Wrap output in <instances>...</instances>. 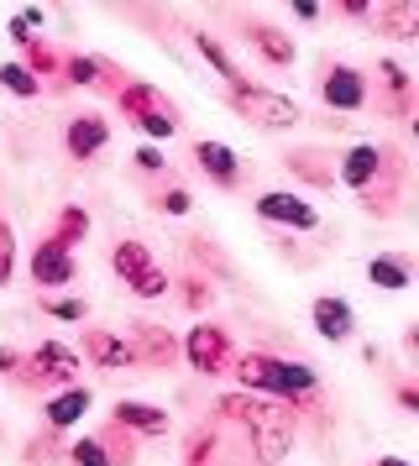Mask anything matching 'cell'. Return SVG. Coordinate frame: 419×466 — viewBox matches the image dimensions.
Here are the masks:
<instances>
[{
  "label": "cell",
  "mask_w": 419,
  "mask_h": 466,
  "mask_svg": "<svg viewBox=\"0 0 419 466\" xmlns=\"http://www.w3.org/2000/svg\"><path fill=\"white\" fill-rule=\"evenodd\" d=\"M226 372H236L241 393H257V399H278V357H272V351H241V357H230Z\"/></svg>",
  "instance_id": "8fae6325"
},
{
  "label": "cell",
  "mask_w": 419,
  "mask_h": 466,
  "mask_svg": "<svg viewBox=\"0 0 419 466\" xmlns=\"http://www.w3.org/2000/svg\"><path fill=\"white\" fill-rule=\"evenodd\" d=\"M293 16H299V22H320V16H325V5H310V0H299V5H293Z\"/></svg>",
  "instance_id": "b9f144b4"
},
{
  "label": "cell",
  "mask_w": 419,
  "mask_h": 466,
  "mask_svg": "<svg viewBox=\"0 0 419 466\" xmlns=\"http://www.w3.org/2000/svg\"><path fill=\"white\" fill-rule=\"evenodd\" d=\"M105 142H110V127H105V116H74L68 127H63V147L74 163H89V157H100Z\"/></svg>",
  "instance_id": "ac0fdd59"
},
{
  "label": "cell",
  "mask_w": 419,
  "mask_h": 466,
  "mask_svg": "<svg viewBox=\"0 0 419 466\" xmlns=\"http://www.w3.org/2000/svg\"><path fill=\"white\" fill-rule=\"evenodd\" d=\"M335 11H341V16H352V22H367V16H373V5H367V0H341Z\"/></svg>",
  "instance_id": "60d3db41"
},
{
  "label": "cell",
  "mask_w": 419,
  "mask_h": 466,
  "mask_svg": "<svg viewBox=\"0 0 419 466\" xmlns=\"http://www.w3.org/2000/svg\"><path fill=\"white\" fill-rule=\"evenodd\" d=\"M126 289H131V299H168L173 278H168V268H158V262H152V268H147V273H137Z\"/></svg>",
  "instance_id": "1f68e13d"
},
{
  "label": "cell",
  "mask_w": 419,
  "mask_h": 466,
  "mask_svg": "<svg viewBox=\"0 0 419 466\" xmlns=\"http://www.w3.org/2000/svg\"><path fill=\"white\" fill-rule=\"evenodd\" d=\"M131 163H137L142 173H163V168H168V157H163L158 147H152V142H142V147L131 152Z\"/></svg>",
  "instance_id": "f35d334b"
},
{
  "label": "cell",
  "mask_w": 419,
  "mask_h": 466,
  "mask_svg": "<svg viewBox=\"0 0 419 466\" xmlns=\"http://www.w3.org/2000/svg\"><path fill=\"white\" fill-rule=\"evenodd\" d=\"M152 210H163V215H189V210H194V199H189V189H163L158 199H152Z\"/></svg>",
  "instance_id": "74e56055"
},
{
  "label": "cell",
  "mask_w": 419,
  "mask_h": 466,
  "mask_svg": "<svg viewBox=\"0 0 419 466\" xmlns=\"http://www.w3.org/2000/svg\"><path fill=\"white\" fill-rule=\"evenodd\" d=\"M63 466H110V456L95 435H79V441L63 445Z\"/></svg>",
  "instance_id": "4dcf8cb0"
},
{
  "label": "cell",
  "mask_w": 419,
  "mask_h": 466,
  "mask_svg": "<svg viewBox=\"0 0 419 466\" xmlns=\"http://www.w3.org/2000/svg\"><path fill=\"white\" fill-rule=\"evenodd\" d=\"M131 351H137V367L142 372H163V367H173L179 361V336L168 330V325H158V319H131Z\"/></svg>",
  "instance_id": "5b68a950"
},
{
  "label": "cell",
  "mask_w": 419,
  "mask_h": 466,
  "mask_svg": "<svg viewBox=\"0 0 419 466\" xmlns=\"http://www.w3.org/2000/svg\"><path fill=\"white\" fill-rule=\"evenodd\" d=\"M21 461L26 466H63V445L53 441V430H47V435H32L26 451H21Z\"/></svg>",
  "instance_id": "d6a6232c"
},
{
  "label": "cell",
  "mask_w": 419,
  "mask_h": 466,
  "mask_svg": "<svg viewBox=\"0 0 419 466\" xmlns=\"http://www.w3.org/2000/svg\"><path fill=\"white\" fill-rule=\"evenodd\" d=\"M189 257H194V262H210L220 278H230V262L215 252V247H210V236H189Z\"/></svg>",
  "instance_id": "8d00e7d4"
},
{
  "label": "cell",
  "mask_w": 419,
  "mask_h": 466,
  "mask_svg": "<svg viewBox=\"0 0 419 466\" xmlns=\"http://www.w3.org/2000/svg\"><path fill=\"white\" fill-rule=\"evenodd\" d=\"M283 168H289L293 178H304L310 189H335V168L325 163V152H314V147L289 152V157H283Z\"/></svg>",
  "instance_id": "603a6c76"
},
{
  "label": "cell",
  "mask_w": 419,
  "mask_h": 466,
  "mask_svg": "<svg viewBox=\"0 0 419 466\" xmlns=\"http://www.w3.org/2000/svg\"><path fill=\"white\" fill-rule=\"evenodd\" d=\"M21 53H26L21 68H26L37 85H42V79H58V85H63V53L53 43H32V47H21Z\"/></svg>",
  "instance_id": "4316f807"
},
{
  "label": "cell",
  "mask_w": 419,
  "mask_h": 466,
  "mask_svg": "<svg viewBox=\"0 0 419 466\" xmlns=\"http://www.w3.org/2000/svg\"><path fill=\"white\" fill-rule=\"evenodd\" d=\"M241 441H247V461L251 466H278L293 451V441H299V414H293L289 403L262 399L257 420L241 430Z\"/></svg>",
  "instance_id": "6da1fadb"
},
{
  "label": "cell",
  "mask_w": 419,
  "mask_h": 466,
  "mask_svg": "<svg viewBox=\"0 0 419 466\" xmlns=\"http://www.w3.org/2000/svg\"><path fill=\"white\" fill-rule=\"evenodd\" d=\"M42 22H47V16H42L37 5H21L16 16L5 22V32H11V43L16 47H32V43H42Z\"/></svg>",
  "instance_id": "f546056e"
},
{
  "label": "cell",
  "mask_w": 419,
  "mask_h": 466,
  "mask_svg": "<svg viewBox=\"0 0 419 466\" xmlns=\"http://www.w3.org/2000/svg\"><path fill=\"white\" fill-rule=\"evenodd\" d=\"M116 106L126 110V121L142 131L147 142L158 147V142H168L173 131H179V106L168 100L158 85H142V79H126L121 89H116Z\"/></svg>",
  "instance_id": "7a4b0ae2"
},
{
  "label": "cell",
  "mask_w": 419,
  "mask_h": 466,
  "mask_svg": "<svg viewBox=\"0 0 419 466\" xmlns=\"http://www.w3.org/2000/svg\"><path fill=\"white\" fill-rule=\"evenodd\" d=\"M241 37H247L251 53H257L268 68H289L293 58H299L293 32H283V26H272V22H247V26H241Z\"/></svg>",
  "instance_id": "7c38bea8"
},
{
  "label": "cell",
  "mask_w": 419,
  "mask_h": 466,
  "mask_svg": "<svg viewBox=\"0 0 419 466\" xmlns=\"http://www.w3.org/2000/svg\"><path fill=\"white\" fill-rule=\"evenodd\" d=\"M42 309L53 319H89V299H68V294H42Z\"/></svg>",
  "instance_id": "e575fe53"
},
{
  "label": "cell",
  "mask_w": 419,
  "mask_h": 466,
  "mask_svg": "<svg viewBox=\"0 0 419 466\" xmlns=\"http://www.w3.org/2000/svg\"><path fill=\"white\" fill-rule=\"evenodd\" d=\"M373 22H377V32L409 43V37L419 32V5L414 0H388V5H373Z\"/></svg>",
  "instance_id": "7402d4cb"
},
{
  "label": "cell",
  "mask_w": 419,
  "mask_h": 466,
  "mask_svg": "<svg viewBox=\"0 0 419 466\" xmlns=\"http://www.w3.org/2000/svg\"><path fill=\"white\" fill-rule=\"evenodd\" d=\"M95 441L105 445L110 466H137V435H131V430H121V424H100Z\"/></svg>",
  "instance_id": "83f0119b"
},
{
  "label": "cell",
  "mask_w": 419,
  "mask_h": 466,
  "mask_svg": "<svg viewBox=\"0 0 419 466\" xmlns=\"http://www.w3.org/2000/svg\"><path fill=\"white\" fill-rule=\"evenodd\" d=\"M173 294H179V304H184L189 315H205L210 304H215V289H210V278H205V273L173 278Z\"/></svg>",
  "instance_id": "f1b7e54d"
},
{
  "label": "cell",
  "mask_w": 419,
  "mask_h": 466,
  "mask_svg": "<svg viewBox=\"0 0 419 466\" xmlns=\"http://www.w3.org/2000/svg\"><path fill=\"white\" fill-rule=\"evenodd\" d=\"M377 466H409V461H398V456H377Z\"/></svg>",
  "instance_id": "7bdbcfd3"
},
{
  "label": "cell",
  "mask_w": 419,
  "mask_h": 466,
  "mask_svg": "<svg viewBox=\"0 0 419 466\" xmlns=\"http://www.w3.org/2000/svg\"><path fill=\"white\" fill-rule=\"evenodd\" d=\"M26 361H32V372H37L53 393H58V388H74V382H79V367H84L79 351L63 346V340H42V346H32Z\"/></svg>",
  "instance_id": "8992f818"
},
{
  "label": "cell",
  "mask_w": 419,
  "mask_h": 466,
  "mask_svg": "<svg viewBox=\"0 0 419 466\" xmlns=\"http://www.w3.org/2000/svg\"><path fill=\"white\" fill-rule=\"evenodd\" d=\"M84 236H89V210H84V205H63V210L53 215V231H47V241H53V247H63V252H74Z\"/></svg>",
  "instance_id": "cb8c5ba5"
},
{
  "label": "cell",
  "mask_w": 419,
  "mask_h": 466,
  "mask_svg": "<svg viewBox=\"0 0 419 466\" xmlns=\"http://www.w3.org/2000/svg\"><path fill=\"white\" fill-rule=\"evenodd\" d=\"M147 268H152L147 241H116V247H110V273L121 278V283H131V278L147 273Z\"/></svg>",
  "instance_id": "d4e9b609"
},
{
  "label": "cell",
  "mask_w": 419,
  "mask_h": 466,
  "mask_svg": "<svg viewBox=\"0 0 419 466\" xmlns=\"http://www.w3.org/2000/svg\"><path fill=\"white\" fill-rule=\"evenodd\" d=\"M179 466H230L226 461V430H220L215 420H199L194 430H189Z\"/></svg>",
  "instance_id": "e0dca14e"
},
{
  "label": "cell",
  "mask_w": 419,
  "mask_h": 466,
  "mask_svg": "<svg viewBox=\"0 0 419 466\" xmlns=\"http://www.w3.org/2000/svg\"><path fill=\"white\" fill-rule=\"evenodd\" d=\"M0 89H11L16 100H37V95H42V85L21 64H0Z\"/></svg>",
  "instance_id": "836d02e7"
},
{
  "label": "cell",
  "mask_w": 419,
  "mask_h": 466,
  "mask_svg": "<svg viewBox=\"0 0 419 466\" xmlns=\"http://www.w3.org/2000/svg\"><path fill=\"white\" fill-rule=\"evenodd\" d=\"M320 100H325L331 110H346V116L362 110V106H367V74L352 68V64H335L331 74L320 79Z\"/></svg>",
  "instance_id": "30bf717a"
},
{
  "label": "cell",
  "mask_w": 419,
  "mask_h": 466,
  "mask_svg": "<svg viewBox=\"0 0 419 466\" xmlns=\"http://www.w3.org/2000/svg\"><path fill=\"white\" fill-rule=\"evenodd\" d=\"M377 110H388L393 121H404V116H414V74L398 64V58H383L377 64Z\"/></svg>",
  "instance_id": "ba28073f"
},
{
  "label": "cell",
  "mask_w": 419,
  "mask_h": 466,
  "mask_svg": "<svg viewBox=\"0 0 419 466\" xmlns=\"http://www.w3.org/2000/svg\"><path fill=\"white\" fill-rule=\"evenodd\" d=\"M393 399H398V409H404V414H419V388H414V382H398Z\"/></svg>",
  "instance_id": "ab89813d"
},
{
  "label": "cell",
  "mask_w": 419,
  "mask_h": 466,
  "mask_svg": "<svg viewBox=\"0 0 419 466\" xmlns=\"http://www.w3.org/2000/svg\"><path fill=\"white\" fill-rule=\"evenodd\" d=\"M110 424H121V430H131V435H168L173 430V414L168 409H158V403H142V399H121L116 409H110Z\"/></svg>",
  "instance_id": "9a60e30c"
},
{
  "label": "cell",
  "mask_w": 419,
  "mask_h": 466,
  "mask_svg": "<svg viewBox=\"0 0 419 466\" xmlns=\"http://www.w3.org/2000/svg\"><path fill=\"white\" fill-rule=\"evenodd\" d=\"M26 273H32V283H42V294H47V289H63V283H74V278H79V262H74V252H63V247H53V241L42 236L37 247H32V262H26Z\"/></svg>",
  "instance_id": "9c48e42d"
},
{
  "label": "cell",
  "mask_w": 419,
  "mask_h": 466,
  "mask_svg": "<svg viewBox=\"0 0 419 466\" xmlns=\"http://www.w3.org/2000/svg\"><path fill=\"white\" fill-rule=\"evenodd\" d=\"M367 278H373V289H388V294H404L409 283H414V257L404 252H383L367 262Z\"/></svg>",
  "instance_id": "44dd1931"
},
{
  "label": "cell",
  "mask_w": 419,
  "mask_h": 466,
  "mask_svg": "<svg viewBox=\"0 0 419 466\" xmlns=\"http://www.w3.org/2000/svg\"><path fill=\"white\" fill-rule=\"evenodd\" d=\"M310 319H314V330H320V340H352L356 336V309L346 304V299H335V294H320L310 304Z\"/></svg>",
  "instance_id": "2e32d148"
},
{
  "label": "cell",
  "mask_w": 419,
  "mask_h": 466,
  "mask_svg": "<svg viewBox=\"0 0 419 466\" xmlns=\"http://www.w3.org/2000/svg\"><path fill=\"white\" fill-rule=\"evenodd\" d=\"M16 278V231H11V220L0 215V289Z\"/></svg>",
  "instance_id": "d590c367"
},
{
  "label": "cell",
  "mask_w": 419,
  "mask_h": 466,
  "mask_svg": "<svg viewBox=\"0 0 419 466\" xmlns=\"http://www.w3.org/2000/svg\"><path fill=\"white\" fill-rule=\"evenodd\" d=\"M84 357L89 367H100V372H121V367H137V351H131V340L116 336V330H84Z\"/></svg>",
  "instance_id": "5bb4252c"
},
{
  "label": "cell",
  "mask_w": 419,
  "mask_h": 466,
  "mask_svg": "<svg viewBox=\"0 0 419 466\" xmlns=\"http://www.w3.org/2000/svg\"><path fill=\"white\" fill-rule=\"evenodd\" d=\"M194 163H199V173H205L210 184H220V189H236L241 184V157L226 147V142H194Z\"/></svg>",
  "instance_id": "d6986e66"
},
{
  "label": "cell",
  "mask_w": 419,
  "mask_h": 466,
  "mask_svg": "<svg viewBox=\"0 0 419 466\" xmlns=\"http://www.w3.org/2000/svg\"><path fill=\"white\" fill-rule=\"evenodd\" d=\"M377 168H383V147H377V142H356L352 152H346V157H341V168H335V178H341V184H346V189H367V184H373L377 178Z\"/></svg>",
  "instance_id": "ffe728a7"
},
{
  "label": "cell",
  "mask_w": 419,
  "mask_h": 466,
  "mask_svg": "<svg viewBox=\"0 0 419 466\" xmlns=\"http://www.w3.org/2000/svg\"><path fill=\"white\" fill-rule=\"evenodd\" d=\"M89 409H95V393L84 382H74V388H58V393L42 399V424L47 430H74V424H84Z\"/></svg>",
  "instance_id": "4fadbf2b"
},
{
  "label": "cell",
  "mask_w": 419,
  "mask_h": 466,
  "mask_svg": "<svg viewBox=\"0 0 419 466\" xmlns=\"http://www.w3.org/2000/svg\"><path fill=\"white\" fill-rule=\"evenodd\" d=\"M194 47H199V58H205V64L215 68L220 79H226V89H230V85H247V74L236 68V58H230L226 47H220L215 37H210V32H194Z\"/></svg>",
  "instance_id": "484cf974"
},
{
  "label": "cell",
  "mask_w": 419,
  "mask_h": 466,
  "mask_svg": "<svg viewBox=\"0 0 419 466\" xmlns=\"http://www.w3.org/2000/svg\"><path fill=\"white\" fill-rule=\"evenodd\" d=\"M257 215H262L268 226H289V231H314V226H320V215H314L310 199H299V194H289V189L257 194Z\"/></svg>",
  "instance_id": "52a82bcc"
},
{
  "label": "cell",
  "mask_w": 419,
  "mask_h": 466,
  "mask_svg": "<svg viewBox=\"0 0 419 466\" xmlns=\"http://www.w3.org/2000/svg\"><path fill=\"white\" fill-rule=\"evenodd\" d=\"M226 106L247 121V127H262V131H293L304 121L299 100L278 95V89H262V85H230L226 89Z\"/></svg>",
  "instance_id": "3957f363"
},
{
  "label": "cell",
  "mask_w": 419,
  "mask_h": 466,
  "mask_svg": "<svg viewBox=\"0 0 419 466\" xmlns=\"http://www.w3.org/2000/svg\"><path fill=\"white\" fill-rule=\"evenodd\" d=\"M179 357L199 372V378H220L230 367V336H226V325H194L184 340H179Z\"/></svg>",
  "instance_id": "277c9868"
}]
</instances>
